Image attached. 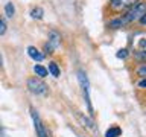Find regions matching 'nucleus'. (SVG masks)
<instances>
[{
    "label": "nucleus",
    "instance_id": "nucleus-13",
    "mask_svg": "<svg viewBox=\"0 0 146 137\" xmlns=\"http://www.w3.org/2000/svg\"><path fill=\"white\" fill-rule=\"evenodd\" d=\"M43 14H44V11H43V8H34L31 11V17L32 18H43Z\"/></svg>",
    "mask_w": 146,
    "mask_h": 137
},
{
    "label": "nucleus",
    "instance_id": "nucleus-12",
    "mask_svg": "<svg viewBox=\"0 0 146 137\" xmlns=\"http://www.w3.org/2000/svg\"><path fill=\"white\" fill-rule=\"evenodd\" d=\"M78 119H79V120H81L82 123H84V126H88L90 130H93V128H94L93 122H91L88 117H84V116H82V114H79V113H78Z\"/></svg>",
    "mask_w": 146,
    "mask_h": 137
},
{
    "label": "nucleus",
    "instance_id": "nucleus-14",
    "mask_svg": "<svg viewBox=\"0 0 146 137\" xmlns=\"http://www.w3.org/2000/svg\"><path fill=\"white\" fill-rule=\"evenodd\" d=\"M5 32H6V23L3 18H0V35H3Z\"/></svg>",
    "mask_w": 146,
    "mask_h": 137
},
{
    "label": "nucleus",
    "instance_id": "nucleus-5",
    "mask_svg": "<svg viewBox=\"0 0 146 137\" xmlns=\"http://www.w3.org/2000/svg\"><path fill=\"white\" fill-rule=\"evenodd\" d=\"M139 2V0H111V8L116 9V11H125V9L132 8L134 5Z\"/></svg>",
    "mask_w": 146,
    "mask_h": 137
},
{
    "label": "nucleus",
    "instance_id": "nucleus-4",
    "mask_svg": "<svg viewBox=\"0 0 146 137\" xmlns=\"http://www.w3.org/2000/svg\"><path fill=\"white\" fill-rule=\"evenodd\" d=\"M31 114H32V120H34V125H35L36 137H49L47 131H46L43 122H41V119H40V116H38V113H36L35 110L32 108V110H31Z\"/></svg>",
    "mask_w": 146,
    "mask_h": 137
},
{
    "label": "nucleus",
    "instance_id": "nucleus-17",
    "mask_svg": "<svg viewBox=\"0 0 146 137\" xmlns=\"http://www.w3.org/2000/svg\"><path fill=\"white\" fill-rule=\"evenodd\" d=\"M140 47H141V50H143V47H145V38L140 40Z\"/></svg>",
    "mask_w": 146,
    "mask_h": 137
},
{
    "label": "nucleus",
    "instance_id": "nucleus-18",
    "mask_svg": "<svg viewBox=\"0 0 146 137\" xmlns=\"http://www.w3.org/2000/svg\"><path fill=\"white\" fill-rule=\"evenodd\" d=\"M139 85H140V87H141V88H143V87H145V85H146V82H145V79H141V81H140V82H139Z\"/></svg>",
    "mask_w": 146,
    "mask_h": 137
},
{
    "label": "nucleus",
    "instance_id": "nucleus-7",
    "mask_svg": "<svg viewBox=\"0 0 146 137\" xmlns=\"http://www.w3.org/2000/svg\"><path fill=\"white\" fill-rule=\"evenodd\" d=\"M27 55H29L34 61H38V63L43 61V58H44V55L41 53L36 47H34V46H29V47H27Z\"/></svg>",
    "mask_w": 146,
    "mask_h": 137
},
{
    "label": "nucleus",
    "instance_id": "nucleus-19",
    "mask_svg": "<svg viewBox=\"0 0 146 137\" xmlns=\"http://www.w3.org/2000/svg\"><path fill=\"white\" fill-rule=\"evenodd\" d=\"M3 66V58H2V53H0V67Z\"/></svg>",
    "mask_w": 146,
    "mask_h": 137
},
{
    "label": "nucleus",
    "instance_id": "nucleus-1",
    "mask_svg": "<svg viewBox=\"0 0 146 137\" xmlns=\"http://www.w3.org/2000/svg\"><path fill=\"white\" fill-rule=\"evenodd\" d=\"M145 11H146L145 2L139 0V2H137L132 8H129V11H128L125 15H122L120 18H119V20H120L122 26H125V25H128V23H132V21L139 20V18L145 14Z\"/></svg>",
    "mask_w": 146,
    "mask_h": 137
},
{
    "label": "nucleus",
    "instance_id": "nucleus-8",
    "mask_svg": "<svg viewBox=\"0 0 146 137\" xmlns=\"http://www.w3.org/2000/svg\"><path fill=\"white\" fill-rule=\"evenodd\" d=\"M122 134V130L119 126H111L110 130H107V132H105V137H119Z\"/></svg>",
    "mask_w": 146,
    "mask_h": 137
},
{
    "label": "nucleus",
    "instance_id": "nucleus-11",
    "mask_svg": "<svg viewBox=\"0 0 146 137\" xmlns=\"http://www.w3.org/2000/svg\"><path fill=\"white\" fill-rule=\"evenodd\" d=\"M5 14H6V17H9V18H12L14 14H15V8H14V5L11 2L5 5Z\"/></svg>",
    "mask_w": 146,
    "mask_h": 137
},
{
    "label": "nucleus",
    "instance_id": "nucleus-15",
    "mask_svg": "<svg viewBox=\"0 0 146 137\" xmlns=\"http://www.w3.org/2000/svg\"><path fill=\"white\" fill-rule=\"evenodd\" d=\"M137 73H139L140 78H145V76H146V66H145V64L139 68V70H137Z\"/></svg>",
    "mask_w": 146,
    "mask_h": 137
},
{
    "label": "nucleus",
    "instance_id": "nucleus-2",
    "mask_svg": "<svg viewBox=\"0 0 146 137\" xmlns=\"http://www.w3.org/2000/svg\"><path fill=\"white\" fill-rule=\"evenodd\" d=\"M78 81H79L82 93H84V98H85L87 107H88V111H90V114H93V107H91V100H90V82H88V78H87L84 70L78 72Z\"/></svg>",
    "mask_w": 146,
    "mask_h": 137
},
{
    "label": "nucleus",
    "instance_id": "nucleus-16",
    "mask_svg": "<svg viewBox=\"0 0 146 137\" xmlns=\"http://www.w3.org/2000/svg\"><path fill=\"white\" fill-rule=\"evenodd\" d=\"M126 55H128V50L126 49H120L117 52V58H126Z\"/></svg>",
    "mask_w": 146,
    "mask_h": 137
},
{
    "label": "nucleus",
    "instance_id": "nucleus-6",
    "mask_svg": "<svg viewBox=\"0 0 146 137\" xmlns=\"http://www.w3.org/2000/svg\"><path fill=\"white\" fill-rule=\"evenodd\" d=\"M59 43H61V35L58 34L56 31H50V34H49V43L46 44V50H49L47 53H52V50L53 49H56Z\"/></svg>",
    "mask_w": 146,
    "mask_h": 137
},
{
    "label": "nucleus",
    "instance_id": "nucleus-9",
    "mask_svg": "<svg viewBox=\"0 0 146 137\" xmlns=\"http://www.w3.org/2000/svg\"><path fill=\"white\" fill-rule=\"evenodd\" d=\"M34 72L36 73V76H40V78H46L47 76V68L43 67V66H40V64H36V66L34 67Z\"/></svg>",
    "mask_w": 146,
    "mask_h": 137
},
{
    "label": "nucleus",
    "instance_id": "nucleus-10",
    "mask_svg": "<svg viewBox=\"0 0 146 137\" xmlns=\"http://www.w3.org/2000/svg\"><path fill=\"white\" fill-rule=\"evenodd\" d=\"M52 76L55 78H58L59 76V67H58V64L56 63H49V70H47Z\"/></svg>",
    "mask_w": 146,
    "mask_h": 137
},
{
    "label": "nucleus",
    "instance_id": "nucleus-3",
    "mask_svg": "<svg viewBox=\"0 0 146 137\" xmlns=\"http://www.w3.org/2000/svg\"><path fill=\"white\" fill-rule=\"evenodd\" d=\"M27 88L34 94H41V96L47 94V91H49V87L41 79H38V78H29L27 79Z\"/></svg>",
    "mask_w": 146,
    "mask_h": 137
}]
</instances>
